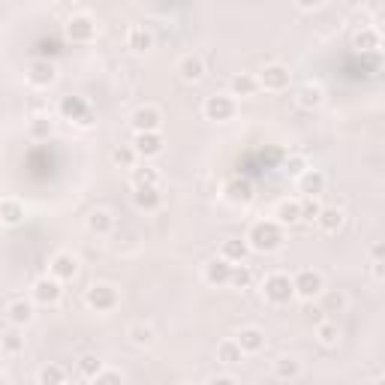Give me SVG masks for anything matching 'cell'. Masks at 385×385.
<instances>
[{
    "label": "cell",
    "instance_id": "603a6c76",
    "mask_svg": "<svg viewBox=\"0 0 385 385\" xmlns=\"http://www.w3.org/2000/svg\"><path fill=\"white\" fill-rule=\"evenodd\" d=\"M274 377L280 379V382H292L301 377V361L292 358V355H283V358H277L274 361Z\"/></svg>",
    "mask_w": 385,
    "mask_h": 385
},
{
    "label": "cell",
    "instance_id": "277c9868",
    "mask_svg": "<svg viewBox=\"0 0 385 385\" xmlns=\"http://www.w3.org/2000/svg\"><path fill=\"white\" fill-rule=\"evenodd\" d=\"M292 289H295V295H298V298L313 301V298H319V295L325 292V280H322V274H319V271H313V268H301V271L292 277Z\"/></svg>",
    "mask_w": 385,
    "mask_h": 385
},
{
    "label": "cell",
    "instance_id": "d4e9b609",
    "mask_svg": "<svg viewBox=\"0 0 385 385\" xmlns=\"http://www.w3.org/2000/svg\"><path fill=\"white\" fill-rule=\"evenodd\" d=\"M229 88H232V100L235 96H253L259 91V81H256V76H253V72H238V76H232V84H229Z\"/></svg>",
    "mask_w": 385,
    "mask_h": 385
},
{
    "label": "cell",
    "instance_id": "4fadbf2b",
    "mask_svg": "<svg viewBox=\"0 0 385 385\" xmlns=\"http://www.w3.org/2000/svg\"><path fill=\"white\" fill-rule=\"evenodd\" d=\"M48 271H52V277L57 283L72 280V277L79 274V259L72 256V253H57V256L52 259V265H48Z\"/></svg>",
    "mask_w": 385,
    "mask_h": 385
},
{
    "label": "cell",
    "instance_id": "f546056e",
    "mask_svg": "<svg viewBox=\"0 0 385 385\" xmlns=\"http://www.w3.org/2000/svg\"><path fill=\"white\" fill-rule=\"evenodd\" d=\"M241 358H244V352H241V346L235 340H223L220 346H217V361L220 364H241Z\"/></svg>",
    "mask_w": 385,
    "mask_h": 385
},
{
    "label": "cell",
    "instance_id": "9a60e30c",
    "mask_svg": "<svg viewBox=\"0 0 385 385\" xmlns=\"http://www.w3.org/2000/svg\"><path fill=\"white\" fill-rule=\"evenodd\" d=\"M325 175L319 172V168H304V175H298V187H301V192H304L307 199H316V196H322L325 192Z\"/></svg>",
    "mask_w": 385,
    "mask_h": 385
},
{
    "label": "cell",
    "instance_id": "d6a6232c",
    "mask_svg": "<svg viewBox=\"0 0 385 385\" xmlns=\"http://www.w3.org/2000/svg\"><path fill=\"white\" fill-rule=\"evenodd\" d=\"M136 151H132V144H117V148L112 151V163L117 166V168H132L136 166Z\"/></svg>",
    "mask_w": 385,
    "mask_h": 385
},
{
    "label": "cell",
    "instance_id": "484cf974",
    "mask_svg": "<svg viewBox=\"0 0 385 385\" xmlns=\"http://www.w3.org/2000/svg\"><path fill=\"white\" fill-rule=\"evenodd\" d=\"M322 100H325V93H322V88L319 84H304V88L298 91V96H295V103L301 105V108H307V112H313V108H319L322 105Z\"/></svg>",
    "mask_w": 385,
    "mask_h": 385
},
{
    "label": "cell",
    "instance_id": "5b68a950",
    "mask_svg": "<svg viewBox=\"0 0 385 385\" xmlns=\"http://www.w3.org/2000/svg\"><path fill=\"white\" fill-rule=\"evenodd\" d=\"M57 112L64 120H76L79 127H91L93 124V108L81 100V96H64L57 105Z\"/></svg>",
    "mask_w": 385,
    "mask_h": 385
},
{
    "label": "cell",
    "instance_id": "f6af8a7d",
    "mask_svg": "<svg viewBox=\"0 0 385 385\" xmlns=\"http://www.w3.org/2000/svg\"><path fill=\"white\" fill-rule=\"evenodd\" d=\"M208 385H238V382H235L232 377H214Z\"/></svg>",
    "mask_w": 385,
    "mask_h": 385
},
{
    "label": "cell",
    "instance_id": "60d3db41",
    "mask_svg": "<svg viewBox=\"0 0 385 385\" xmlns=\"http://www.w3.org/2000/svg\"><path fill=\"white\" fill-rule=\"evenodd\" d=\"M319 214H322L319 199H301V220L316 223V217H319Z\"/></svg>",
    "mask_w": 385,
    "mask_h": 385
},
{
    "label": "cell",
    "instance_id": "ffe728a7",
    "mask_svg": "<svg viewBox=\"0 0 385 385\" xmlns=\"http://www.w3.org/2000/svg\"><path fill=\"white\" fill-rule=\"evenodd\" d=\"M132 202H136L139 211H156L163 205V192H160V187H136Z\"/></svg>",
    "mask_w": 385,
    "mask_h": 385
},
{
    "label": "cell",
    "instance_id": "f1b7e54d",
    "mask_svg": "<svg viewBox=\"0 0 385 385\" xmlns=\"http://www.w3.org/2000/svg\"><path fill=\"white\" fill-rule=\"evenodd\" d=\"M112 226H115V220H112V214H108V211L96 208V211L88 214V229L93 235H108V232H112Z\"/></svg>",
    "mask_w": 385,
    "mask_h": 385
},
{
    "label": "cell",
    "instance_id": "bcb514c9",
    "mask_svg": "<svg viewBox=\"0 0 385 385\" xmlns=\"http://www.w3.org/2000/svg\"><path fill=\"white\" fill-rule=\"evenodd\" d=\"M298 6H301V9H319L322 4H319V0H301Z\"/></svg>",
    "mask_w": 385,
    "mask_h": 385
},
{
    "label": "cell",
    "instance_id": "7dc6e473",
    "mask_svg": "<svg viewBox=\"0 0 385 385\" xmlns=\"http://www.w3.org/2000/svg\"><path fill=\"white\" fill-rule=\"evenodd\" d=\"M373 277H377V280H382V262H373Z\"/></svg>",
    "mask_w": 385,
    "mask_h": 385
},
{
    "label": "cell",
    "instance_id": "ac0fdd59",
    "mask_svg": "<svg viewBox=\"0 0 385 385\" xmlns=\"http://www.w3.org/2000/svg\"><path fill=\"white\" fill-rule=\"evenodd\" d=\"M229 277H232V265H229L226 259H211L208 265H205V283L211 286H229Z\"/></svg>",
    "mask_w": 385,
    "mask_h": 385
},
{
    "label": "cell",
    "instance_id": "e575fe53",
    "mask_svg": "<svg viewBox=\"0 0 385 385\" xmlns=\"http://www.w3.org/2000/svg\"><path fill=\"white\" fill-rule=\"evenodd\" d=\"M67 382V370L60 364H45L40 370V385H64Z\"/></svg>",
    "mask_w": 385,
    "mask_h": 385
},
{
    "label": "cell",
    "instance_id": "836d02e7",
    "mask_svg": "<svg viewBox=\"0 0 385 385\" xmlns=\"http://www.w3.org/2000/svg\"><path fill=\"white\" fill-rule=\"evenodd\" d=\"M337 337H340V328H337L334 322H328V319L316 322V340H319L322 346H334Z\"/></svg>",
    "mask_w": 385,
    "mask_h": 385
},
{
    "label": "cell",
    "instance_id": "30bf717a",
    "mask_svg": "<svg viewBox=\"0 0 385 385\" xmlns=\"http://www.w3.org/2000/svg\"><path fill=\"white\" fill-rule=\"evenodd\" d=\"M163 127V112L156 105H142L132 112V130L136 132H160Z\"/></svg>",
    "mask_w": 385,
    "mask_h": 385
},
{
    "label": "cell",
    "instance_id": "681fc988",
    "mask_svg": "<svg viewBox=\"0 0 385 385\" xmlns=\"http://www.w3.org/2000/svg\"><path fill=\"white\" fill-rule=\"evenodd\" d=\"M0 377H4V367H0Z\"/></svg>",
    "mask_w": 385,
    "mask_h": 385
},
{
    "label": "cell",
    "instance_id": "e0dca14e",
    "mask_svg": "<svg viewBox=\"0 0 385 385\" xmlns=\"http://www.w3.org/2000/svg\"><path fill=\"white\" fill-rule=\"evenodd\" d=\"M6 319L16 325V328H24V325L33 322V304H30V301H24V298L9 301V304H6Z\"/></svg>",
    "mask_w": 385,
    "mask_h": 385
},
{
    "label": "cell",
    "instance_id": "83f0119b",
    "mask_svg": "<svg viewBox=\"0 0 385 385\" xmlns=\"http://www.w3.org/2000/svg\"><path fill=\"white\" fill-rule=\"evenodd\" d=\"M24 220V205L18 199H4L0 202V223L4 226H18Z\"/></svg>",
    "mask_w": 385,
    "mask_h": 385
},
{
    "label": "cell",
    "instance_id": "7402d4cb",
    "mask_svg": "<svg viewBox=\"0 0 385 385\" xmlns=\"http://www.w3.org/2000/svg\"><path fill=\"white\" fill-rule=\"evenodd\" d=\"M274 217H277L274 223H280V226L301 223V202H298V199H283V202H277Z\"/></svg>",
    "mask_w": 385,
    "mask_h": 385
},
{
    "label": "cell",
    "instance_id": "8d00e7d4",
    "mask_svg": "<svg viewBox=\"0 0 385 385\" xmlns=\"http://www.w3.org/2000/svg\"><path fill=\"white\" fill-rule=\"evenodd\" d=\"M0 346H4L6 355H18L21 349H24V337H21V331H6L4 337H0Z\"/></svg>",
    "mask_w": 385,
    "mask_h": 385
},
{
    "label": "cell",
    "instance_id": "6da1fadb",
    "mask_svg": "<svg viewBox=\"0 0 385 385\" xmlns=\"http://www.w3.org/2000/svg\"><path fill=\"white\" fill-rule=\"evenodd\" d=\"M247 247L250 250H256V253H277L283 247V226L280 223H274V220H259V223H253L250 226V232H247Z\"/></svg>",
    "mask_w": 385,
    "mask_h": 385
},
{
    "label": "cell",
    "instance_id": "b9f144b4",
    "mask_svg": "<svg viewBox=\"0 0 385 385\" xmlns=\"http://www.w3.org/2000/svg\"><path fill=\"white\" fill-rule=\"evenodd\" d=\"M91 382L93 385H124V377H120L117 370H112V367H103Z\"/></svg>",
    "mask_w": 385,
    "mask_h": 385
},
{
    "label": "cell",
    "instance_id": "7a4b0ae2",
    "mask_svg": "<svg viewBox=\"0 0 385 385\" xmlns=\"http://www.w3.org/2000/svg\"><path fill=\"white\" fill-rule=\"evenodd\" d=\"M262 295H265V301H268V304H274V307L289 304V301L295 298L292 277H289V274H268V277H265V283H262Z\"/></svg>",
    "mask_w": 385,
    "mask_h": 385
},
{
    "label": "cell",
    "instance_id": "1f68e13d",
    "mask_svg": "<svg viewBox=\"0 0 385 385\" xmlns=\"http://www.w3.org/2000/svg\"><path fill=\"white\" fill-rule=\"evenodd\" d=\"M132 184L136 187H160V172H156L154 166L132 168Z\"/></svg>",
    "mask_w": 385,
    "mask_h": 385
},
{
    "label": "cell",
    "instance_id": "ba28073f",
    "mask_svg": "<svg viewBox=\"0 0 385 385\" xmlns=\"http://www.w3.org/2000/svg\"><path fill=\"white\" fill-rule=\"evenodd\" d=\"M28 81L33 88H52L57 81V67L54 60H45V57H36L28 64Z\"/></svg>",
    "mask_w": 385,
    "mask_h": 385
},
{
    "label": "cell",
    "instance_id": "cb8c5ba5",
    "mask_svg": "<svg viewBox=\"0 0 385 385\" xmlns=\"http://www.w3.org/2000/svg\"><path fill=\"white\" fill-rule=\"evenodd\" d=\"M352 45L358 48L361 54H377V48H379V30H377V28H361V30L352 36Z\"/></svg>",
    "mask_w": 385,
    "mask_h": 385
},
{
    "label": "cell",
    "instance_id": "ee69618b",
    "mask_svg": "<svg viewBox=\"0 0 385 385\" xmlns=\"http://www.w3.org/2000/svg\"><path fill=\"white\" fill-rule=\"evenodd\" d=\"M289 172H292V175H304V160H298V156H295V160H289Z\"/></svg>",
    "mask_w": 385,
    "mask_h": 385
},
{
    "label": "cell",
    "instance_id": "7c38bea8",
    "mask_svg": "<svg viewBox=\"0 0 385 385\" xmlns=\"http://www.w3.org/2000/svg\"><path fill=\"white\" fill-rule=\"evenodd\" d=\"M235 343L241 346V352H244V355H256V352H262V349H265V331L256 328V325H247V328L238 331Z\"/></svg>",
    "mask_w": 385,
    "mask_h": 385
},
{
    "label": "cell",
    "instance_id": "f907efd6",
    "mask_svg": "<svg viewBox=\"0 0 385 385\" xmlns=\"http://www.w3.org/2000/svg\"><path fill=\"white\" fill-rule=\"evenodd\" d=\"M64 385H69V382H64Z\"/></svg>",
    "mask_w": 385,
    "mask_h": 385
},
{
    "label": "cell",
    "instance_id": "f35d334b",
    "mask_svg": "<svg viewBox=\"0 0 385 385\" xmlns=\"http://www.w3.org/2000/svg\"><path fill=\"white\" fill-rule=\"evenodd\" d=\"M100 370H103V361L96 358V355H81V358H79V373H81V377L93 379Z\"/></svg>",
    "mask_w": 385,
    "mask_h": 385
},
{
    "label": "cell",
    "instance_id": "d6986e66",
    "mask_svg": "<svg viewBox=\"0 0 385 385\" xmlns=\"http://www.w3.org/2000/svg\"><path fill=\"white\" fill-rule=\"evenodd\" d=\"M178 76L184 81H202L205 76V60L199 54H184L178 60Z\"/></svg>",
    "mask_w": 385,
    "mask_h": 385
},
{
    "label": "cell",
    "instance_id": "8fae6325",
    "mask_svg": "<svg viewBox=\"0 0 385 385\" xmlns=\"http://www.w3.org/2000/svg\"><path fill=\"white\" fill-rule=\"evenodd\" d=\"M60 295H64V289H60V283L54 280L52 274L40 277V280L33 283V301H36V304L52 307V304H57V301H60Z\"/></svg>",
    "mask_w": 385,
    "mask_h": 385
},
{
    "label": "cell",
    "instance_id": "74e56055",
    "mask_svg": "<svg viewBox=\"0 0 385 385\" xmlns=\"http://www.w3.org/2000/svg\"><path fill=\"white\" fill-rule=\"evenodd\" d=\"M250 283H253V271L247 268V265H232V277H229V286L247 289Z\"/></svg>",
    "mask_w": 385,
    "mask_h": 385
},
{
    "label": "cell",
    "instance_id": "5bb4252c",
    "mask_svg": "<svg viewBox=\"0 0 385 385\" xmlns=\"http://www.w3.org/2000/svg\"><path fill=\"white\" fill-rule=\"evenodd\" d=\"M132 151H136V156H156L163 151V136L160 132H136V139H132Z\"/></svg>",
    "mask_w": 385,
    "mask_h": 385
},
{
    "label": "cell",
    "instance_id": "2e32d148",
    "mask_svg": "<svg viewBox=\"0 0 385 385\" xmlns=\"http://www.w3.org/2000/svg\"><path fill=\"white\" fill-rule=\"evenodd\" d=\"M247 253H250V247L244 238H226L220 244V259H226L229 265H244Z\"/></svg>",
    "mask_w": 385,
    "mask_h": 385
},
{
    "label": "cell",
    "instance_id": "52a82bcc",
    "mask_svg": "<svg viewBox=\"0 0 385 385\" xmlns=\"http://www.w3.org/2000/svg\"><path fill=\"white\" fill-rule=\"evenodd\" d=\"M202 112L208 120H217V124H220V120H232L235 117V100L229 93H214L205 100Z\"/></svg>",
    "mask_w": 385,
    "mask_h": 385
},
{
    "label": "cell",
    "instance_id": "9c48e42d",
    "mask_svg": "<svg viewBox=\"0 0 385 385\" xmlns=\"http://www.w3.org/2000/svg\"><path fill=\"white\" fill-rule=\"evenodd\" d=\"M67 36L72 42H91L96 36V21L88 16V12H79L67 21Z\"/></svg>",
    "mask_w": 385,
    "mask_h": 385
},
{
    "label": "cell",
    "instance_id": "4316f807",
    "mask_svg": "<svg viewBox=\"0 0 385 385\" xmlns=\"http://www.w3.org/2000/svg\"><path fill=\"white\" fill-rule=\"evenodd\" d=\"M127 337H130V343L132 346H154L156 340V331L151 328V325H144V322H132L130 328H127Z\"/></svg>",
    "mask_w": 385,
    "mask_h": 385
},
{
    "label": "cell",
    "instance_id": "ab89813d",
    "mask_svg": "<svg viewBox=\"0 0 385 385\" xmlns=\"http://www.w3.org/2000/svg\"><path fill=\"white\" fill-rule=\"evenodd\" d=\"M229 196H232L235 202H250L253 199L250 180H232V184H229Z\"/></svg>",
    "mask_w": 385,
    "mask_h": 385
},
{
    "label": "cell",
    "instance_id": "c3c4849f",
    "mask_svg": "<svg viewBox=\"0 0 385 385\" xmlns=\"http://www.w3.org/2000/svg\"><path fill=\"white\" fill-rule=\"evenodd\" d=\"M373 385H382V379H377V382H373Z\"/></svg>",
    "mask_w": 385,
    "mask_h": 385
},
{
    "label": "cell",
    "instance_id": "44dd1931",
    "mask_svg": "<svg viewBox=\"0 0 385 385\" xmlns=\"http://www.w3.org/2000/svg\"><path fill=\"white\" fill-rule=\"evenodd\" d=\"M127 45L132 48V52L144 54V52H151V48H154V36H151V30L144 28V24H132L130 33H127Z\"/></svg>",
    "mask_w": 385,
    "mask_h": 385
},
{
    "label": "cell",
    "instance_id": "7bdbcfd3",
    "mask_svg": "<svg viewBox=\"0 0 385 385\" xmlns=\"http://www.w3.org/2000/svg\"><path fill=\"white\" fill-rule=\"evenodd\" d=\"M331 310H346V295L343 292H328V295H325L322 313H331Z\"/></svg>",
    "mask_w": 385,
    "mask_h": 385
},
{
    "label": "cell",
    "instance_id": "d590c367",
    "mask_svg": "<svg viewBox=\"0 0 385 385\" xmlns=\"http://www.w3.org/2000/svg\"><path fill=\"white\" fill-rule=\"evenodd\" d=\"M52 130H54V124H52V117H45V115H36L30 120V127H28L30 139H48L52 136Z\"/></svg>",
    "mask_w": 385,
    "mask_h": 385
},
{
    "label": "cell",
    "instance_id": "3957f363",
    "mask_svg": "<svg viewBox=\"0 0 385 385\" xmlns=\"http://www.w3.org/2000/svg\"><path fill=\"white\" fill-rule=\"evenodd\" d=\"M117 301H120V295L112 283H93L88 289V295H84V304L96 313H112L117 307Z\"/></svg>",
    "mask_w": 385,
    "mask_h": 385
},
{
    "label": "cell",
    "instance_id": "4dcf8cb0",
    "mask_svg": "<svg viewBox=\"0 0 385 385\" xmlns=\"http://www.w3.org/2000/svg\"><path fill=\"white\" fill-rule=\"evenodd\" d=\"M316 223H319V229L322 232H337V229L343 226V211L340 208H322V214L316 217Z\"/></svg>",
    "mask_w": 385,
    "mask_h": 385
},
{
    "label": "cell",
    "instance_id": "8992f818",
    "mask_svg": "<svg viewBox=\"0 0 385 385\" xmlns=\"http://www.w3.org/2000/svg\"><path fill=\"white\" fill-rule=\"evenodd\" d=\"M256 81H259V88L271 91V93H280V91L289 88V81H292V72H289V67H283V64H268V67H265L259 76H256Z\"/></svg>",
    "mask_w": 385,
    "mask_h": 385
}]
</instances>
